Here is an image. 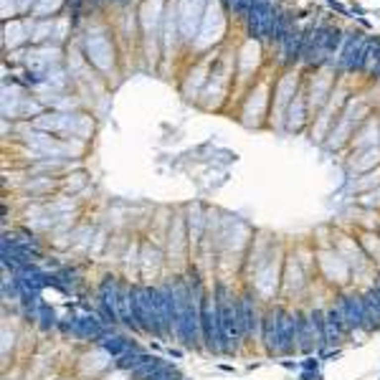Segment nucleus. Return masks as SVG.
Here are the masks:
<instances>
[{"mask_svg": "<svg viewBox=\"0 0 380 380\" xmlns=\"http://www.w3.org/2000/svg\"><path fill=\"white\" fill-rule=\"evenodd\" d=\"M261 340L276 355H292L297 350V312L269 309L261 317Z\"/></svg>", "mask_w": 380, "mask_h": 380, "instance_id": "f257e3e1", "label": "nucleus"}, {"mask_svg": "<svg viewBox=\"0 0 380 380\" xmlns=\"http://www.w3.org/2000/svg\"><path fill=\"white\" fill-rule=\"evenodd\" d=\"M249 33L256 41H266L271 38V28H274V18H276V5L271 0H254L251 10H249Z\"/></svg>", "mask_w": 380, "mask_h": 380, "instance_id": "f03ea898", "label": "nucleus"}, {"mask_svg": "<svg viewBox=\"0 0 380 380\" xmlns=\"http://www.w3.org/2000/svg\"><path fill=\"white\" fill-rule=\"evenodd\" d=\"M334 307L342 312L350 332L352 329H368V315H365L363 294H340L337 302H334Z\"/></svg>", "mask_w": 380, "mask_h": 380, "instance_id": "7ed1b4c3", "label": "nucleus"}, {"mask_svg": "<svg viewBox=\"0 0 380 380\" xmlns=\"http://www.w3.org/2000/svg\"><path fill=\"white\" fill-rule=\"evenodd\" d=\"M233 320H236V327H238V334H241V340L246 337H251V332H254V299L251 294H243L236 299L233 304Z\"/></svg>", "mask_w": 380, "mask_h": 380, "instance_id": "20e7f679", "label": "nucleus"}, {"mask_svg": "<svg viewBox=\"0 0 380 380\" xmlns=\"http://www.w3.org/2000/svg\"><path fill=\"white\" fill-rule=\"evenodd\" d=\"M315 337H317V329H315L312 317L309 315H299V312H297V350L309 355L312 350H315V342L320 345V340H315Z\"/></svg>", "mask_w": 380, "mask_h": 380, "instance_id": "39448f33", "label": "nucleus"}, {"mask_svg": "<svg viewBox=\"0 0 380 380\" xmlns=\"http://www.w3.org/2000/svg\"><path fill=\"white\" fill-rule=\"evenodd\" d=\"M365 41L368 38L363 33H350L345 38V49H342V56H340V66H342V69H352V63H355L357 56H360Z\"/></svg>", "mask_w": 380, "mask_h": 380, "instance_id": "423d86ee", "label": "nucleus"}, {"mask_svg": "<svg viewBox=\"0 0 380 380\" xmlns=\"http://www.w3.org/2000/svg\"><path fill=\"white\" fill-rule=\"evenodd\" d=\"M99 347L102 350H107L111 357H114V360H117V357H122L129 347H132V342L127 340V337H122V334H114V332H107V337L99 342Z\"/></svg>", "mask_w": 380, "mask_h": 380, "instance_id": "0eeeda50", "label": "nucleus"}, {"mask_svg": "<svg viewBox=\"0 0 380 380\" xmlns=\"http://www.w3.org/2000/svg\"><path fill=\"white\" fill-rule=\"evenodd\" d=\"M292 13H286V10H276V18H274V28H271V41L276 43H284L286 33L292 31Z\"/></svg>", "mask_w": 380, "mask_h": 380, "instance_id": "6e6552de", "label": "nucleus"}, {"mask_svg": "<svg viewBox=\"0 0 380 380\" xmlns=\"http://www.w3.org/2000/svg\"><path fill=\"white\" fill-rule=\"evenodd\" d=\"M342 41H345L342 31H337V28H329V36H327V43H325V56H327V61H325V63H334V58H332V56L340 51Z\"/></svg>", "mask_w": 380, "mask_h": 380, "instance_id": "1a4fd4ad", "label": "nucleus"}, {"mask_svg": "<svg viewBox=\"0 0 380 380\" xmlns=\"http://www.w3.org/2000/svg\"><path fill=\"white\" fill-rule=\"evenodd\" d=\"M251 3H254V0H228V5H231V8H233L238 15H249Z\"/></svg>", "mask_w": 380, "mask_h": 380, "instance_id": "9d476101", "label": "nucleus"}, {"mask_svg": "<svg viewBox=\"0 0 380 380\" xmlns=\"http://www.w3.org/2000/svg\"><path fill=\"white\" fill-rule=\"evenodd\" d=\"M320 355H307L304 360H299V365H302V370H320Z\"/></svg>", "mask_w": 380, "mask_h": 380, "instance_id": "9b49d317", "label": "nucleus"}, {"mask_svg": "<svg viewBox=\"0 0 380 380\" xmlns=\"http://www.w3.org/2000/svg\"><path fill=\"white\" fill-rule=\"evenodd\" d=\"M299 380H325V375L320 370H302L299 373Z\"/></svg>", "mask_w": 380, "mask_h": 380, "instance_id": "f8f14e48", "label": "nucleus"}, {"mask_svg": "<svg viewBox=\"0 0 380 380\" xmlns=\"http://www.w3.org/2000/svg\"><path fill=\"white\" fill-rule=\"evenodd\" d=\"M279 368H284V370H302V365L297 360H279Z\"/></svg>", "mask_w": 380, "mask_h": 380, "instance_id": "ddd939ff", "label": "nucleus"}, {"mask_svg": "<svg viewBox=\"0 0 380 380\" xmlns=\"http://www.w3.org/2000/svg\"><path fill=\"white\" fill-rule=\"evenodd\" d=\"M167 355H170V357H175V360H180V357H183V350H172V347H170V350H167Z\"/></svg>", "mask_w": 380, "mask_h": 380, "instance_id": "4468645a", "label": "nucleus"}, {"mask_svg": "<svg viewBox=\"0 0 380 380\" xmlns=\"http://www.w3.org/2000/svg\"><path fill=\"white\" fill-rule=\"evenodd\" d=\"M327 3H329L334 10H340V13H347V8H345V5H340V3H334V0H327Z\"/></svg>", "mask_w": 380, "mask_h": 380, "instance_id": "2eb2a0df", "label": "nucleus"}, {"mask_svg": "<svg viewBox=\"0 0 380 380\" xmlns=\"http://www.w3.org/2000/svg\"><path fill=\"white\" fill-rule=\"evenodd\" d=\"M218 368H220L223 373H236V368H233V365H226V363H220Z\"/></svg>", "mask_w": 380, "mask_h": 380, "instance_id": "dca6fc26", "label": "nucleus"}, {"mask_svg": "<svg viewBox=\"0 0 380 380\" xmlns=\"http://www.w3.org/2000/svg\"><path fill=\"white\" fill-rule=\"evenodd\" d=\"M226 3H228V0H226Z\"/></svg>", "mask_w": 380, "mask_h": 380, "instance_id": "f3484780", "label": "nucleus"}]
</instances>
